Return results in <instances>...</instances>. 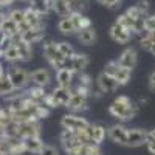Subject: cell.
Returning a JSON list of instances; mask_svg holds the SVG:
<instances>
[{"instance_id": "1", "label": "cell", "mask_w": 155, "mask_h": 155, "mask_svg": "<svg viewBox=\"0 0 155 155\" xmlns=\"http://www.w3.org/2000/svg\"><path fill=\"white\" fill-rule=\"evenodd\" d=\"M109 112L112 116L121 121H130L137 115V106H134L127 96H118L109 107Z\"/></svg>"}, {"instance_id": "2", "label": "cell", "mask_w": 155, "mask_h": 155, "mask_svg": "<svg viewBox=\"0 0 155 155\" xmlns=\"http://www.w3.org/2000/svg\"><path fill=\"white\" fill-rule=\"evenodd\" d=\"M44 56L51 64V67H54L56 70L67 67V58H64L62 53L59 51L58 42H53V41L45 42L44 44Z\"/></svg>"}, {"instance_id": "3", "label": "cell", "mask_w": 155, "mask_h": 155, "mask_svg": "<svg viewBox=\"0 0 155 155\" xmlns=\"http://www.w3.org/2000/svg\"><path fill=\"white\" fill-rule=\"evenodd\" d=\"M8 76H9V79H11V82H12V85H14L16 90H25L28 87V84L31 82L30 73L27 70L17 67V65H12L9 68Z\"/></svg>"}, {"instance_id": "4", "label": "cell", "mask_w": 155, "mask_h": 155, "mask_svg": "<svg viewBox=\"0 0 155 155\" xmlns=\"http://www.w3.org/2000/svg\"><path fill=\"white\" fill-rule=\"evenodd\" d=\"M87 95H88V90L76 87L74 92H71V96L65 107L71 112H81V110L87 109Z\"/></svg>"}, {"instance_id": "5", "label": "cell", "mask_w": 155, "mask_h": 155, "mask_svg": "<svg viewBox=\"0 0 155 155\" xmlns=\"http://www.w3.org/2000/svg\"><path fill=\"white\" fill-rule=\"evenodd\" d=\"M61 124L64 129H70V130H76V132L85 130L90 126V123L79 115H64L61 120Z\"/></svg>"}, {"instance_id": "6", "label": "cell", "mask_w": 155, "mask_h": 155, "mask_svg": "<svg viewBox=\"0 0 155 155\" xmlns=\"http://www.w3.org/2000/svg\"><path fill=\"white\" fill-rule=\"evenodd\" d=\"M127 134H129V129H126L121 124H115L107 129V137L113 143L121 144V146H127Z\"/></svg>"}, {"instance_id": "7", "label": "cell", "mask_w": 155, "mask_h": 155, "mask_svg": "<svg viewBox=\"0 0 155 155\" xmlns=\"http://www.w3.org/2000/svg\"><path fill=\"white\" fill-rule=\"evenodd\" d=\"M98 87H99V90L101 92H107V93H112V92H115V90H118V87H121L120 84H118V81H116V78L113 76V74H109V73H106V71H102L99 76H98Z\"/></svg>"}, {"instance_id": "8", "label": "cell", "mask_w": 155, "mask_h": 155, "mask_svg": "<svg viewBox=\"0 0 155 155\" xmlns=\"http://www.w3.org/2000/svg\"><path fill=\"white\" fill-rule=\"evenodd\" d=\"M147 135H149V132L144 130V129H130L127 134V146L138 147V146L146 144Z\"/></svg>"}, {"instance_id": "9", "label": "cell", "mask_w": 155, "mask_h": 155, "mask_svg": "<svg viewBox=\"0 0 155 155\" xmlns=\"http://www.w3.org/2000/svg\"><path fill=\"white\" fill-rule=\"evenodd\" d=\"M110 37L118 44H127L132 37V31H129L126 27L120 25L118 22H115L110 27Z\"/></svg>"}, {"instance_id": "10", "label": "cell", "mask_w": 155, "mask_h": 155, "mask_svg": "<svg viewBox=\"0 0 155 155\" xmlns=\"http://www.w3.org/2000/svg\"><path fill=\"white\" fill-rule=\"evenodd\" d=\"M68 65L74 73H82L88 65V56L84 53H74L70 59H67V67Z\"/></svg>"}, {"instance_id": "11", "label": "cell", "mask_w": 155, "mask_h": 155, "mask_svg": "<svg viewBox=\"0 0 155 155\" xmlns=\"http://www.w3.org/2000/svg\"><path fill=\"white\" fill-rule=\"evenodd\" d=\"M87 135H88L90 141H92L93 144L99 146L102 141H104V138L107 135V130H106V127H102L99 124H90L87 127Z\"/></svg>"}, {"instance_id": "12", "label": "cell", "mask_w": 155, "mask_h": 155, "mask_svg": "<svg viewBox=\"0 0 155 155\" xmlns=\"http://www.w3.org/2000/svg\"><path fill=\"white\" fill-rule=\"evenodd\" d=\"M118 64L124 68L134 70L137 65V51L134 48H126L121 53V56L118 58Z\"/></svg>"}, {"instance_id": "13", "label": "cell", "mask_w": 155, "mask_h": 155, "mask_svg": "<svg viewBox=\"0 0 155 155\" xmlns=\"http://www.w3.org/2000/svg\"><path fill=\"white\" fill-rule=\"evenodd\" d=\"M30 79L34 85H39V87H47L51 81V74L47 68H37L34 70L33 73H30Z\"/></svg>"}, {"instance_id": "14", "label": "cell", "mask_w": 155, "mask_h": 155, "mask_svg": "<svg viewBox=\"0 0 155 155\" xmlns=\"http://www.w3.org/2000/svg\"><path fill=\"white\" fill-rule=\"evenodd\" d=\"M41 135V127L37 121H27L19 124V137L27 138V137H39Z\"/></svg>"}, {"instance_id": "15", "label": "cell", "mask_w": 155, "mask_h": 155, "mask_svg": "<svg viewBox=\"0 0 155 155\" xmlns=\"http://www.w3.org/2000/svg\"><path fill=\"white\" fill-rule=\"evenodd\" d=\"M22 143H23L25 152H31V153H36V155L41 153V150L45 146L42 143L41 137H27V138H22Z\"/></svg>"}, {"instance_id": "16", "label": "cell", "mask_w": 155, "mask_h": 155, "mask_svg": "<svg viewBox=\"0 0 155 155\" xmlns=\"http://www.w3.org/2000/svg\"><path fill=\"white\" fill-rule=\"evenodd\" d=\"M0 33L3 36H8V37H17L19 36V25L9 19V16H6L5 19L0 20Z\"/></svg>"}, {"instance_id": "17", "label": "cell", "mask_w": 155, "mask_h": 155, "mask_svg": "<svg viewBox=\"0 0 155 155\" xmlns=\"http://www.w3.org/2000/svg\"><path fill=\"white\" fill-rule=\"evenodd\" d=\"M45 28L41 27V28H28L27 31H23L19 34L20 39H23L25 42H28V44H36V42H41L44 36H45Z\"/></svg>"}, {"instance_id": "18", "label": "cell", "mask_w": 155, "mask_h": 155, "mask_svg": "<svg viewBox=\"0 0 155 155\" xmlns=\"http://www.w3.org/2000/svg\"><path fill=\"white\" fill-rule=\"evenodd\" d=\"M14 45L19 48V53H20V61L22 62H30L33 59V48L31 44L25 42L23 39H20L19 36L14 39Z\"/></svg>"}, {"instance_id": "19", "label": "cell", "mask_w": 155, "mask_h": 155, "mask_svg": "<svg viewBox=\"0 0 155 155\" xmlns=\"http://www.w3.org/2000/svg\"><path fill=\"white\" fill-rule=\"evenodd\" d=\"M73 76H74V71H73L70 67H62V68L56 70V81H58V85L70 87L71 82H73Z\"/></svg>"}, {"instance_id": "20", "label": "cell", "mask_w": 155, "mask_h": 155, "mask_svg": "<svg viewBox=\"0 0 155 155\" xmlns=\"http://www.w3.org/2000/svg\"><path fill=\"white\" fill-rule=\"evenodd\" d=\"M42 17L44 16H41L39 12H36L33 8L25 9V23H27L30 28H41V27H44Z\"/></svg>"}, {"instance_id": "21", "label": "cell", "mask_w": 155, "mask_h": 155, "mask_svg": "<svg viewBox=\"0 0 155 155\" xmlns=\"http://www.w3.org/2000/svg\"><path fill=\"white\" fill-rule=\"evenodd\" d=\"M51 95L54 96V99L58 101L59 106H67V102L71 96V90L70 87H62V85H58L54 87V90L51 92Z\"/></svg>"}, {"instance_id": "22", "label": "cell", "mask_w": 155, "mask_h": 155, "mask_svg": "<svg viewBox=\"0 0 155 155\" xmlns=\"http://www.w3.org/2000/svg\"><path fill=\"white\" fill-rule=\"evenodd\" d=\"M78 34V41H79L82 45H93L96 41V33L93 30V27H88V28H82L76 33Z\"/></svg>"}, {"instance_id": "23", "label": "cell", "mask_w": 155, "mask_h": 155, "mask_svg": "<svg viewBox=\"0 0 155 155\" xmlns=\"http://www.w3.org/2000/svg\"><path fill=\"white\" fill-rule=\"evenodd\" d=\"M68 17L73 20V23H74V27L78 28V31L82 30V28H88V27H92V22H90V19H88L87 16H84L81 11H73Z\"/></svg>"}, {"instance_id": "24", "label": "cell", "mask_w": 155, "mask_h": 155, "mask_svg": "<svg viewBox=\"0 0 155 155\" xmlns=\"http://www.w3.org/2000/svg\"><path fill=\"white\" fill-rule=\"evenodd\" d=\"M58 30H59L62 34H65V36H70V34H74V33H78V28L74 27L73 20H71L68 16L62 17V19L59 20V23H58Z\"/></svg>"}, {"instance_id": "25", "label": "cell", "mask_w": 155, "mask_h": 155, "mask_svg": "<svg viewBox=\"0 0 155 155\" xmlns=\"http://www.w3.org/2000/svg\"><path fill=\"white\" fill-rule=\"evenodd\" d=\"M25 95H27L30 99L36 101V102H42L47 93H45L44 87H39V85H34L33 84V87H28L27 90H25Z\"/></svg>"}, {"instance_id": "26", "label": "cell", "mask_w": 155, "mask_h": 155, "mask_svg": "<svg viewBox=\"0 0 155 155\" xmlns=\"http://www.w3.org/2000/svg\"><path fill=\"white\" fill-rule=\"evenodd\" d=\"M14 92H16V88L12 85L8 73H3L0 76V96H8L9 93H14Z\"/></svg>"}, {"instance_id": "27", "label": "cell", "mask_w": 155, "mask_h": 155, "mask_svg": "<svg viewBox=\"0 0 155 155\" xmlns=\"http://www.w3.org/2000/svg\"><path fill=\"white\" fill-rule=\"evenodd\" d=\"M116 78V81H118L120 85H126L129 81H130V76H132V70L129 68H124V67H118V70H116V73L113 74Z\"/></svg>"}, {"instance_id": "28", "label": "cell", "mask_w": 155, "mask_h": 155, "mask_svg": "<svg viewBox=\"0 0 155 155\" xmlns=\"http://www.w3.org/2000/svg\"><path fill=\"white\" fill-rule=\"evenodd\" d=\"M3 59L6 62H11V64H16L20 61V53H19V48L16 45H11L8 50L3 51Z\"/></svg>"}, {"instance_id": "29", "label": "cell", "mask_w": 155, "mask_h": 155, "mask_svg": "<svg viewBox=\"0 0 155 155\" xmlns=\"http://www.w3.org/2000/svg\"><path fill=\"white\" fill-rule=\"evenodd\" d=\"M135 20L134 17H130L127 14V12H124V14H121L118 19H116V22H118L120 25H123V27H126L129 31H134V27H135Z\"/></svg>"}, {"instance_id": "30", "label": "cell", "mask_w": 155, "mask_h": 155, "mask_svg": "<svg viewBox=\"0 0 155 155\" xmlns=\"http://www.w3.org/2000/svg\"><path fill=\"white\" fill-rule=\"evenodd\" d=\"M8 16H9V19L14 20L19 27L25 23V9H11L8 12Z\"/></svg>"}, {"instance_id": "31", "label": "cell", "mask_w": 155, "mask_h": 155, "mask_svg": "<svg viewBox=\"0 0 155 155\" xmlns=\"http://www.w3.org/2000/svg\"><path fill=\"white\" fill-rule=\"evenodd\" d=\"M58 47H59V51L62 53V56L67 58V59H70V58L76 53L74 48H73L68 42H58Z\"/></svg>"}, {"instance_id": "32", "label": "cell", "mask_w": 155, "mask_h": 155, "mask_svg": "<svg viewBox=\"0 0 155 155\" xmlns=\"http://www.w3.org/2000/svg\"><path fill=\"white\" fill-rule=\"evenodd\" d=\"M144 30H146L147 33H150V31L155 30V17H153V16H147V17L144 19Z\"/></svg>"}, {"instance_id": "33", "label": "cell", "mask_w": 155, "mask_h": 155, "mask_svg": "<svg viewBox=\"0 0 155 155\" xmlns=\"http://www.w3.org/2000/svg\"><path fill=\"white\" fill-rule=\"evenodd\" d=\"M118 67H120L118 61H110V62L107 64V65H106L104 71H106V73H109V74H115V73H116V70H118Z\"/></svg>"}, {"instance_id": "34", "label": "cell", "mask_w": 155, "mask_h": 155, "mask_svg": "<svg viewBox=\"0 0 155 155\" xmlns=\"http://www.w3.org/2000/svg\"><path fill=\"white\" fill-rule=\"evenodd\" d=\"M39 155H59V150L54 147V146H50V144H45L44 149L41 150Z\"/></svg>"}, {"instance_id": "35", "label": "cell", "mask_w": 155, "mask_h": 155, "mask_svg": "<svg viewBox=\"0 0 155 155\" xmlns=\"http://www.w3.org/2000/svg\"><path fill=\"white\" fill-rule=\"evenodd\" d=\"M98 2L101 5H104V6H109V8H115V6H118L121 3V0H98Z\"/></svg>"}, {"instance_id": "36", "label": "cell", "mask_w": 155, "mask_h": 155, "mask_svg": "<svg viewBox=\"0 0 155 155\" xmlns=\"http://www.w3.org/2000/svg\"><path fill=\"white\" fill-rule=\"evenodd\" d=\"M137 6L146 14L147 9H149V2H147V0H138V2H137Z\"/></svg>"}, {"instance_id": "37", "label": "cell", "mask_w": 155, "mask_h": 155, "mask_svg": "<svg viewBox=\"0 0 155 155\" xmlns=\"http://www.w3.org/2000/svg\"><path fill=\"white\" fill-rule=\"evenodd\" d=\"M149 85H150V88L152 90H155V71L150 74V78H149Z\"/></svg>"}, {"instance_id": "38", "label": "cell", "mask_w": 155, "mask_h": 155, "mask_svg": "<svg viewBox=\"0 0 155 155\" xmlns=\"http://www.w3.org/2000/svg\"><path fill=\"white\" fill-rule=\"evenodd\" d=\"M14 2H17V0H0V6H9Z\"/></svg>"}, {"instance_id": "39", "label": "cell", "mask_w": 155, "mask_h": 155, "mask_svg": "<svg viewBox=\"0 0 155 155\" xmlns=\"http://www.w3.org/2000/svg\"><path fill=\"white\" fill-rule=\"evenodd\" d=\"M147 140H149V141H152V143H155V130L149 132V135H147Z\"/></svg>"}, {"instance_id": "40", "label": "cell", "mask_w": 155, "mask_h": 155, "mask_svg": "<svg viewBox=\"0 0 155 155\" xmlns=\"http://www.w3.org/2000/svg\"><path fill=\"white\" fill-rule=\"evenodd\" d=\"M0 155H9V153H6V152H3V150H0Z\"/></svg>"}, {"instance_id": "41", "label": "cell", "mask_w": 155, "mask_h": 155, "mask_svg": "<svg viewBox=\"0 0 155 155\" xmlns=\"http://www.w3.org/2000/svg\"><path fill=\"white\" fill-rule=\"evenodd\" d=\"M152 16H153V17H155V14H152Z\"/></svg>"}, {"instance_id": "42", "label": "cell", "mask_w": 155, "mask_h": 155, "mask_svg": "<svg viewBox=\"0 0 155 155\" xmlns=\"http://www.w3.org/2000/svg\"><path fill=\"white\" fill-rule=\"evenodd\" d=\"M85 2H87V0H85Z\"/></svg>"}]
</instances>
